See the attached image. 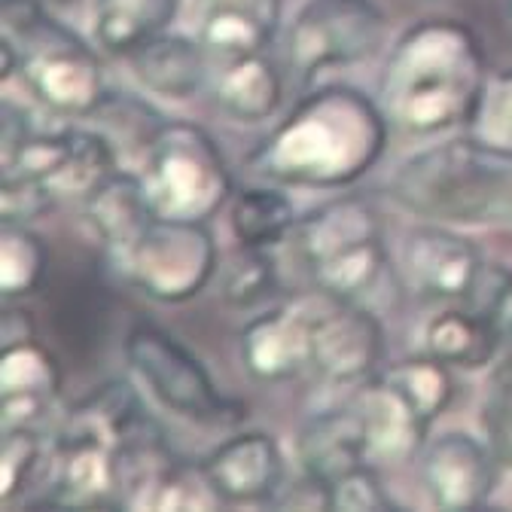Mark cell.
Here are the masks:
<instances>
[{"label": "cell", "mask_w": 512, "mask_h": 512, "mask_svg": "<svg viewBox=\"0 0 512 512\" xmlns=\"http://www.w3.org/2000/svg\"><path fill=\"white\" fill-rule=\"evenodd\" d=\"M388 144V113L351 86L305 95L250 156V168L278 183L342 189L357 183Z\"/></svg>", "instance_id": "1"}, {"label": "cell", "mask_w": 512, "mask_h": 512, "mask_svg": "<svg viewBox=\"0 0 512 512\" xmlns=\"http://www.w3.org/2000/svg\"><path fill=\"white\" fill-rule=\"evenodd\" d=\"M485 83L476 31L458 19H424L397 40L381 77V104L406 132L436 135L473 122Z\"/></svg>", "instance_id": "2"}, {"label": "cell", "mask_w": 512, "mask_h": 512, "mask_svg": "<svg viewBox=\"0 0 512 512\" xmlns=\"http://www.w3.org/2000/svg\"><path fill=\"white\" fill-rule=\"evenodd\" d=\"M509 177L512 153L458 138L406 159L391 180V196L418 217L482 223L506 199Z\"/></svg>", "instance_id": "3"}, {"label": "cell", "mask_w": 512, "mask_h": 512, "mask_svg": "<svg viewBox=\"0 0 512 512\" xmlns=\"http://www.w3.org/2000/svg\"><path fill=\"white\" fill-rule=\"evenodd\" d=\"M4 37L19 49L25 86L55 113L92 116L104 104L101 58L40 0H4Z\"/></svg>", "instance_id": "4"}, {"label": "cell", "mask_w": 512, "mask_h": 512, "mask_svg": "<svg viewBox=\"0 0 512 512\" xmlns=\"http://www.w3.org/2000/svg\"><path fill=\"white\" fill-rule=\"evenodd\" d=\"M293 244L317 290L333 299L354 302L388 266L381 214L363 196H345L299 217Z\"/></svg>", "instance_id": "5"}, {"label": "cell", "mask_w": 512, "mask_h": 512, "mask_svg": "<svg viewBox=\"0 0 512 512\" xmlns=\"http://www.w3.org/2000/svg\"><path fill=\"white\" fill-rule=\"evenodd\" d=\"M144 189L168 220L208 223L232 196V174L217 141L196 122H165L147 147Z\"/></svg>", "instance_id": "6"}, {"label": "cell", "mask_w": 512, "mask_h": 512, "mask_svg": "<svg viewBox=\"0 0 512 512\" xmlns=\"http://www.w3.org/2000/svg\"><path fill=\"white\" fill-rule=\"evenodd\" d=\"M125 360L150 394L183 418L202 424H235L247 415V406L217 388L196 354H189L171 333L153 324L128 330Z\"/></svg>", "instance_id": "7"}, {"label": "cell", "mask_w": 512, "mask_h": 512, "mask_svg": "<svg viewBox=\"0 0 512 512\" xmlns=\"http://www.w3.org/2000/svg\"><path fill=\"white\" fill-rule=\"evenodd\" d=\"M113 263L128 284L150 299L189 302L217 272V244L205 223L156 217Z\"/></svg>", "instance_id": "8"}, {"label": "cell", "mask_w": 512, "mask_h": 512, "mask_svg": "<svg viewBox=\"0 0 512 512\" xmlns=\"http://www.w3.org/2000/svg\"><path fill=\"white\" fill-rule=\"evenodd\" d=\"M388 19L372 0H311L287 37V68L308 83L317 71L354 64L378 52Z\"/></svg>", "instance_id": "9"}, {"label": "cell", "mask_w": 512, "mask_h": 512, "mask_svg": "<svg viewBox=\"0 0 512 512\" xmlns=\"http://www.w3.org/2000/svg\"><path fill=\"white\" fill-rule=\"evenodd\" d=\"M384 351V333L378 320L348 302L327 299L311 327V366L333 384H354L369 378Z\"/></svg>", "instance_id": "10"}, {"label": "cell", "mask_w": 512, "mask_h": 512, "mask_svg": "<svg viewBox=\"0 0 512 512\" xmlns=\"http://www.w3.org/2000/svg\"><path fill=\"white\" fill-rule=\"evenodd\" d=\"M497 467L491 448L467 433H445L421 455V482L433 506L448 512L482 509L497 488Z\"/></svg>", "instance_id": "11"}, {"label": "cell", "mask_w": 512, "mask_h": 512, "mask_svg": "<svg viewBox=\"0 0 512 512\" xmlns=\"http://www.w3.org/2000/svg\"><path fill=\"white\" fill-rule=\"evenodd\" d=\"M320 305L311 299H290L241 330V360L260 381L278 384L296 378L311 366V327Z\"/></svg>", "instance_id": "12"}, {"label": "cell", "mask_w": 512, "mask_h": 512, "mask_svg": "<svg viewBox=\"0 0 512 512\" xmlns=\"http://www.w3.org/2000/svg\"><path fill=\"white\" fill-rule=\"evenodd\" d=\"M403 272L427 299H464L482 278V253L452 229L418 226L403 241Z\"/></svg>", "instance_id": "13"}, {"label": "cell", "mask_w": 512, "mask_h": 512, "mask_svg": "<svg viewBox=\"0 0 512 512\" xmlns=\"http://www.w3.org/2000/svg\"><path fill=\"white\" fill-rule=\"evenodd\" d=\"M223 503H272L284 488L281 445L263 433H238L202 461Z\"/></svg>", "instance_id": "14"}, {"label": "cell", "mask_w": 512, "mask_h": 512, "mask_svg": "<svg viewBox=\"0 0 512 512\" xmlns=\"http://www.w3.org/2000/svg\"><path fill=\"white\" fill-rule=\"evenodd\" d=\"M61 369L55 354L37 339L4 348L0 357V412L4 427H31L55 400Z\"/></svg>", "instance_id": "15"}, {"label": "cell", "mask_w": 512, "mask_h": 512, "mask_svg": "<svg viewBox=\"0 0 512 512\" xmlns=\"http://www.w3.org/2000/svg\"><path fill=\"white\" fill-rule=\"evenodd\" d=\"M296 452H299L302 470L327 485L363 467L369 461V442H366V424H363L357 403L348 409H330V412L314 415L299 430Z\"/></svg>", "instance_id": "16"}, {"label": "cell", "mask_w": 512, "mask_h": 512, "mask_svg": "<svg viewBox=\"0 0 512 512\" xmlns=\"http://www.w3.org/2000/svg\"><path fill=\"white\" fill-rule=\"evenodd\" d=\"M83 208L86 220L104 241L110 260H119L159 217L147 199L144 180L128 171H113L92 196L83 199Z\"/></svg>", "instance_id": "17"}, {"label": "cell", "mask_w": 512, "mask_h": 512, "mask_svg": "<svg viewBox=\"0 0 512 512\" xmlns=\"http://www.w3.org/2000/svg\"><path fill=\"white\" fill-rule=\"evenodd\" d=\"M208 58L211 55L202 40L192 43L189 37H180V34H159L128 55L135 77L150 92L174 98V101L192 98L208 83L211 77Z\"/></svg>", "instance_id": "18"}, {"label": "cell", "mask_w": 512, "mask_h": 512, "mask_svg": "<svg viewBox=\"0 0 512 512\" xmlns=\"http://www.w3.org/2000/svg\"><path fill=\"white\" fill-rule=\"evenodd\" d=\"M214 61L217 68L211 71V89L217 104L229 116L241 122H263L275 116L284 83L266 49L232 55V58H214Z\"/></svg>", "instance_id": "19"}, {"label": "cell", "mask_w": 512, "mask_h": 512, "mask_svg": "<svg viewBox=\"0 0 512 512\" xmlns=\"http://www.w3.org/2000/svg\"><path fill=\"white\" fill-rule=\"evenodd\" d=\"M357 409L366 424V442H369V458L403 464L418 458L427 427L412 406L391 388L388 381H375L360 394Z\"/></svg>", "instance_id": "20"}, {"label": "cell", "mask_w": 512, "mask_h": 512, "mask_svg": "<svg viewBox=\"0 0 512 512\" xmlns=\"http://www.w3.org/2000/svg\"><path fill=\"white\" fill-rule=\"evenodd\" d=\"M144 415L147 412L141 406V397L132 391V384L110 381L104 388L92 391L89 397H83L68 412L61 439L92 442V445H104L110 452H116V448L132 436V430L141 424Z\"/></svg>", "instance_id": "21"}, {"label": "cell", "mask_w": 512, "mask_h": 512, "mask_svg": "<svg viewBox=\"0 0 512 512\" xmlns=\"http://www.w3.org/2000/svg\"><path fill=\"white\" fill-rule=\"evenodd\" d=\"M177 13L180 0H98L95 40L110 55H132L147 40L165 34Z\"/></svg>", "instance_id": "22"}, {"label": "cell", "mask_w": 512, "mask_h": 512, "mask_svg": "<svg viewBox=\"0 0 512 512\" xmlns=\"http://www.w3.org/2000/svg\"><path fill=\"white\" fill-rule=\"evenodd\" d=\"M500 330L494 320L479 311H442L427 324V351L461 369H482L497 357L500 348Z\"/></svg>", "instance_id": "23"}, {"label": "cell", "mask_w": 512, "mask_h": 512, "mask_svg": "<svg viewBox=\"0 0 512 512\" xmlns=\"http://www.w3.org/2000/svg\"><path fill=\"white\" fill-rule=\"evenodd\" d=\"M58 500L64 506H104L119 494L116 452L92 442H58Z\"/></svg>", "instance_id": "24"}, {"label": "cell", "mask_w": 512, "mask_h": 512, "mask_svg": "<svg viewBox=\"0 0 512 512\" xmlns=\"http://www.w3.org/2000/svg\"><path fill=\"white\" fill-rule=\"evenodd\" d=\"M116 171L113 144L86 128H68V150L58 168L46 177V189L55 199H86Z\"/></svg>", "instance_id": "25"}, {"label": "cell", "mask_w": 512, "mask_h": 512, "mask_svg": "<svg viewBox=\"0 0 512 512\" xmlns=\"http://www.w3.org/2000/svg\"><path fill=\"white\" fill-rule=\"evenodd\" d=\"M232 232L247 247H275L293 235L299 217L293 202L278 189H241L232 202Z\"/></svg>", "instance_id": "26"}, {"label": "cell", "mask_w": 512, "mask_h": 512, "mask_svg": "<svg viewBox=\"0 0 512 512\" xmlns=\"http://www.w3.org/2000/svg\"><path fill=\"white\" fill-rule=\"evenodd\" d=\"M384 381L412 406L424 424H433L455 400V378L448 372V363L436 360L433 354L397 363L384 375Z\"/></svg>", "instance_id": "27"}, {"label": "cell", "mask_w": 512, "mask_h": 512, "mask_svg": "<svg viewBox=\"0 0 512 512\" xmlns=\"http://www.w3.org/2000/svg\"><path fill=\"white\" fill-rule=\"evenodd\" d=\"M49 269L46 241L22 223H4L0 229V290L7 299L40 290Z\"/></svg>", "instance_id": "28"}, {"label": "cell", "mask_w": 512, "mask_h": 512, "mask_svg": "<svg viewBox=\"0 0 512 512\" xmlns=\"http://www.w3.org/2000/svg\"><path fill=\"white\" fill-rule=\"evenodd\" d=\"M199 40L211 58H232L247 52H263L275 40V31L247 13L232 10H205Z\"/></svg>", "instance_id": "29"}, {"label": "cell", "mask_w": 512, "mask_h": 512, "mask_svg": "<svg viewBox=\"0 0 512 512\" xmlns=\"http://www.w3.org/2000/svg\"><path fill=\"white\" fill-rule=\"evenodd\" d=\"M275 287H278V272H275V260H269L266 247L241 244V250L223 269V299L229 305L250 308L269 299Z\"/></svg>", "instance_id": "30"}, {"label": "cell", "mask_w": 512, "mask_h": 512, "mask_svg": "<svg viewBox=\"0 0 512 512\" xmlns=\"http://www.w3.org/2000/svg\"><path fill=\"white\" fill-rule=\"evenodd\" d=\"M470 125L473 138L485 141L494 150L512 153V64L488 77Z\"/></svg>", "instance_id": "31"}, {"label": "cell", "mask_w": 512, "mask_h": 512, "mask_svg": "<svg viewBox=\"0 0 512 512\" xmlns=\"http://www.w3.org/2000/svg\"><path fill=\"white\" fill-rule=\"evenodd\" d=\"M482 427L488 433V448L500 461V467H512V348L491 375Z\"/></svg>", "instance_id": "32"}, {"label": "cell", "mask_w": 512, "mask_h": 512, "mask_svg": "<svg viewBox=\"0 0 512 512\" xmlns=\"http://www.w3.org/2000/svg\"><path fill=\"white\" fill-rule=\"evenodd\" d=\"M40 458V442L31 427H7L0 448V497L13 500L31 479Z\"/></svg>", "instance_id": "33"}, {"label": "cell", "mask_w": 512, "mask_h": 512, "mask_svg": "<svg viewBox=\"0 0 512 512\" xmlns=\"http://www.w3.org/2000/svg\"><path fill=\"white\" fill-rule=\"evenodd\" d=\"M330 509H351V512H388L397 509L391 494L384 491L378 473L372 467H357L330 485Z\"/></svg>", "instance_id": "34"}, {"label": "cell", "mask_w": 512, "mask_h": 512, "mask_svg": "<svg viewBox=\"0 0 512 512\" xmlns=\"http://www.w3.org/2000/svg\"><path fill=\"white\" fill-rule=\"evenodd\" d=\"M55 196L31 177H7L0 186V211H4V223H25L34 217H43L49 208H55Z\"/></svg>", "instance_id": "35"}, {"label": "cell", "mask_w": 512, "mask_h": 512, "mask_svg": "<svg viewBox=\"0 0 512 512\" xmlns=\"http://www.w3.org/2000/svg\"><path fill=\"white\" fill-rule=\"evenodd\" d=\"M281 4L284 0H202V10H232V13H247L260 19L272 31H278L281 22Z\"/></svg>", "instance_id": "36"}, {"label": "cell", "mask_w": 512, "mask_h": 512, "mask_svg": "<svg viewBox=\"0 0 512 512\" xmlns=\"http://www.w3.org/2000/svg\"><path fill=\"white\" fill-rule=\"evenodd\" d=\"M485 314L494 320V327L500 330V339L509 342V348H512V281H506L494 293V299H491V305H488Z\"/></svg>", "instance_id": "37"}, {"label": "cell", "mask_w": 512, "mask_h": 512, "mask_svg": "<svg viewBox=\"0 0 512 512\" xmlns=\"http://www.w3.org/2000/svg\"><path fill=\"white\" fill-rule=\"evenodd\" d=\"M28 339H34V324L28 311H19V308L4 311V348L28 342Z\"/></svg>", "instance_id": "38"}, {"label": "cell", "mask_w": 512, "mask_h": 512, "mask_svg": "<svg viewBox=\"0 0 512 512\" xmlns=\"http://www.w3.org/2000/svg\"><path fill=\"white\" fill-rule=\"evenodd\" d=\"M52 4H61L64 7V4H74V0H52Z\"/></svg>", "instance_id": "39"}, {"label": "cell", "mask_w": 512, "mask_h": 512, "mask_svg": "<svg viewBox=\"0 0 512 512\" xmlns=\"http://www.w3.org/2000/svg\"><path fill=\"white\" fill-rule=\"evenodd\" d=\"M509 13H512V0H509Z\"/></svg>", "instance_id": "40"}]
</instances>
